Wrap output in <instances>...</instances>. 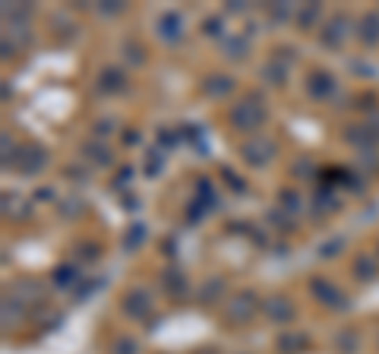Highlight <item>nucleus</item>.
<instances>
[{"label":"nucleus","mask_w":379,"mask_h":354,"mask_svg":"<svg viewBox=\"0 0 379 354\" xmlns=\"http://www.w3.org/2000/svg\"><path fill=\"white\" fill-rule=\"evenodd\" d=\"M111 127H114V123H111V121H102V123H95V133H98V137H108V133H111Z\"/></svg>","instance_id":"473e14b6"},{"label":"nucleus","mask_w":379,"mask_h":354,"mask_svg":"<svg viewBox=\"0 0 379 354\" xmlns=\"http://www.w3.org/2000/svg\"><path fill=\"white\" fill-rule=\"evenodd\" d=\"M227 121H231L234 130H241V133H253V130H259L266 123V108L256 102V95H250L227 111Z\"/></svg>","instance_id":"f257e3e1"},{"label":"nucleus","mask_w":379,"mask_h":354,"mask_svg":"<svg viewBox=\"0 0 379 354\" xmlns=\"http://www.w3.org/2000/svg\"><path fill=\"white\" fill-rule=\"evenodd\" d=\"M127 61H130V63H143V48H136V45H127Z\"/></svg>","instance_id":"7c9ffc66"},{"label":"nucleus","mask_w":379,"mask_h":354,"mask_svg":"<svg viewBox=\"0 0 379 354\" xmlns=\"http://www.w3.org/2000/svg\"><path fill=\"white\" fill-rule=\"evenodd\" d=\"M284 76H288V63L275 61V57H272V61L266 63V67H262V79H269L272 86H282Z\"/></svg>","instance_id":"a211bd4d"},{"label":"nucleus","mask_w":379,"mask_h":354,"mask_svg":"<svg viewBox=\"0 0 379 354\" xmlns=\"http://www.w3.org/2000/svg\"><path fill=\"white\" fill-rule=\"evenodd\" d=\"M114 351H118V354H133V351H136V341H133V339H118Z\"/></svg>","instance_id":"cd10ccee"},{"label":"nucleus","mask_w":379,"mask_h":354,"mask_svg":"<svg viewBox=\"0 0 379 354\" xmlns=\"http://www.w3.org/2000/svg\"><path fill=\"white\" fill-rule=\"evenodd\" d=\"M319 20V3H303L300 10H297V26H300V32H310L313 26H316Z\"/></svg>","instance_id":"f3484780"},{"label":"nucleus","mask_w":379,"mask_h":354,"mask_svg":"<svg viewBox=\"0 0 379 354\" xmlns=\"http://www.w3.org/2000/svg\"><path fill=\"white\" fill-rule=\"evenodd\" d=\"M307 92H310L313 98H329L332 92H335V79H332L325 70H319V73H310V82H307Z\"/></svg>","instance_id":"9d476101"},{"label":"nucleus","mask_w":379,"mask_h":354,"mask_svg":"<svg viewBox=\"0 0 379 354\" xmlns=\"http://www.w3.org/2000/svg\"><path fill=\"white\" fill-rule=\"evenodd\" d=\"M231 88H234V79H231V76H209V79L202 82V92H206V95H215V98H225Z\"/></svg>","instance_id":"2eb2a0df"},{"label":"nucleus","mask_w":379,"mask_h":354,"mask_svg":"<svg viewBox=\"0 0 379 354\" xmlns=\"http://www.w3.org/2000/svg\"><path fill=\"white\" fill-rule=\"evenodd\" d=\"M95 158V164H111L108 158V149H102V146H86V158Z\"/></svg>","instance_id":"393cba45"},{"label":"nucleus","mask_w":379,"mask_h":354,"mask_svg":"<svg viewBox=\"0 0 379 354\" xmlns=\"http://www.w3.org/2000/svg\"><path fill=\"white\" fill-rule=\"evenodd\" d=\"M243 51H247V41H241V38H231L225 45V57H231V61H241V57H247Z\"/></svg>","instance_id":"412c9836"},{"label":"nucleus","mask_w":379,"mask_h":354,"mask_svg":"<svg viewBox=\"0 0 379 354\" xmlns=\"http://www.w3.org/2000/svg\"><path fill=\"white\" fill-rule=\"evenodd\" d=\"M351 272L357 282H373L379 275V259L373 256V253H360V256H354Z\"/></svg>","instance_id":"6e6552de"},{"label":"nucleus","mask_w":379,"mask_h":354,"mask_svg":"<svg viewBox=\"0 0 379 354\" xmlns=\"http://www.w3.org/2000/svg\"><path fill=\"white\" fill-rule=\"evenodd\" d=\"M221 288H225V285H221V279H209L206 285H202V294H200V298L209 304L212 298H218V294H221Z\"/></svg>","instance_id":"4be33fe9"},{"label":"nucleus","mask_w":379,"mask_h":354,"mask_svg":"<svg viewBox=\"0 0 379 354\" xmlns=\"http://www.w3.org/2000/svg\"><path fill=\"white\" fill-rule=\"evenodd\" d=\"M161 288H165L174 300H180V298L190 294V282H186V275L180 272V269H174V266L171 269H165V275H161Z\"/></svg>","instance_id":"0eeeda50"},{"label":"nucleus","mask_w":379,"mask_h":354,"mask_svg":"<svg viewBox=\"0 0 379 354\" xmlns=\"http://www.w3.org/2000/svg\"><path fill=\"white\" fill-rule=\"evenodd\" d=\"M221 174H225V177H227V184L234 187V190H243V187H247V184H243V180H241V177H237V174H234V171H227V168H221Z\"/></svg>","instance_id":"c85d7f7f"},{"label":"nucleus","mask_w":379,"mask_h":354,"mask_svg":"<svg viewBox=\"0 0 379 354\" xmlns=\"http://www.w3.org/2000/svg\"><path fill=\"white\" fill-rule=\"evenodd\" d=\"M269 16H272V20H278V22H291V20H297V10L294 7H284V3H272Z\"/></svg>","instance_id":"aec40b11"},{"label":"nucleus","mask_w":379,"mask_h":354,"mask_svg":"<svg viewBox=\"0 0 379 354\" xmlns=\"http://www.w3.org/2000/svg\"><path fill=\"white\" fill-rule=\"evenodd\" d=\"M278 209L288 212V215H297L300 212V197H297V190H291V187H282V193H278Z\"/></svg>","instance_id":"6ab92c4d"},{"label":"nucleus","mask_w":379,"mask_h":354,"mask_svg":"<svg viewBox=\"0 0 379 354\" xmlns=\"http://www.w3.org/2000/svg\"><path fill=\"white\" fill-rule=\"evenodd\" d=\"M120 307H124L127 316H133V320H145L152 310V298L145 288H130V291L124 294V300H120Z\"/></svg>","instance_id":"39448f33"},{"label":"nucleus","mask_w":379,"mask_h":354,"mask_svg":"<svg viewBox=\"0 0 379 354\" xmlns=\"http://www.w3.org/2000/svg\"><path fill=\"white\" fill-rule=\"evenodd\" d=\"M253 314H256V294L253 291H241V294H234V298L227 300L225 316L231 323H247Z\"/></svg>","instance_id":"20e7f679"},{"label":"nucleus","mask_w":379,"mask_h":354,"mask_svg":"<svg viewBox=\"0 0 379 354\" xmlns=\"http://www.w3.org/2000/svg\"><path fill=\"white\" fill-rule=\"evenodd\" d=\"M45 149H38V146H29L26 152L19 155V162H16V168L19 171H26V174H35V171H42L45 168Z\"/></svg>","instance_id":"9b49d317"},{"label":"nucleus","mask_w":379,"mask_h":354,"mask_svg":"<svg viewBox=\"0 0 379 354\" xmlns=\"http://www.w3.org/2000/svg\"><path fill=\"white\" fill-rule=\"evenodd\" d=\"M275 152H278V146L272 143V139H266V137H253V139H247V143L241 146L243 162L253 164V168H262V164H269L272 158H275Z\"/></svg>","instance_id":"f03ea898"},{"label":"nucleus","mask_w":379,"mask_h":354,"mask_svg":"<svg viewBox=\"0 0 379 354\" xmlns=\"http://www.w3.org/2000/svg\"><path fill=\"white\" fill-rule=\"evenodd\" d=\"M360 41H364L366 48H373V45H379V13H366L364 20H360Z\"/></svg>","instance_id":"ddd939ff"},{"label":"nucleus","mask_w":379,"mask_h":354,"mask_svg":"<svg viewBox=\"0 0 379 354\" xmlns=\"http://www.w3.org/2000/svg\"><path fill=\"white\" fill-rule=\"evenodd\" d=\"M196 193H200V197H206V193H209V180H206V177H202L200 184H196ZM212 206H215V209H218V199H212V197H209V209H212Z\"/></svg>","instance_id":"c756f323"},{"label":"nucleus","mask_w":379,"mask_h":354,"mask_svg":"<svg viewBox=\"0 0 379 354\" xmlns=\"http://www.w3.org/2000/svg\"><path fill=\"white\" fill-rule=\"evenodd\" d=\"M79 253H83V256H79V259H83V263H95V259H98V247L95 244H79Z\"/></svg>","instance_id":"bb28decb"},{"label":"nucleus","mask_w":379,"mask_h":354,"mask_svg":"<svg viewBox=\"0 0 379 354\" xmlns=\"http://www.w3.org/2000/svg\"><path fill=\"white\" fill-rule=\"evenodd\" d=\"M98 88H102V92H124L127 88L124 73H120V70H104L102 79H98Z\"/></svg>","instance_id":"dca6fc26"},{"label":"nucleus","mask_w":379,"mask_h":354,"mask_svg":"<svg viewBox=\"0 0 379 354\" xmlns=\"http://www.w3.org/2000/svg\"><path fill=\"white\" fill-rule=\"evenodd\" d=\"M319 38H323V45H329V48H341L348 38V16H335V20H329V26L319 32Z\"/></svg>","instance_id":"423d86ee"},{"label":"nucleus","mask_w":379,"mask_h":354,"mask_svg":"<svg viewBox=\"0 0 379 354\" xmlns=\"http://www.w3.org/2000/svg\"><path fill=\"white\" fill-rule=\"evenodd\" d=\"M341 250H345V240H341V238H335V240H329V244H323V247H319V256H323V259H332V256H335V253H341Z\"/></svg>","instance_id":"5701e85b"},{"label":"nucleus","mask_w":379,"mask_h":354,"mask_svg":"<svg viewBox=\"0 0 379 354\" xmlns=\"http://www.w3.org/2000/svg\"><path fill=\"white\" fill-rule=\"evenodd\" d=\"M354 341H357V339H354V329H345V335H338V348H341V345L354 348Z\"/></svg>","instance_id":"2f4dec72"},{"label":"nucleus","mask_w":379,"mask_h":354,"mask_svg":"<svg viewBox=\"0 0 379 354\" xmlns=\"http://www.w3.org/2000/svg\"><path fill=\"white\" fill-rule=\"evenodd\" d=\"M206 32H209V35H218V32H221V22H218V20H209V22H206Z\"/></svg>","instance_id":"72a5a7b5"},{"label":"nucleus","mask_w":379,"mask_h":354,"mask_svg":"<svg viewBox=\"0 0 379 354\" xmlns=\"http://www.w3.org/2000/svg\"><path fill=\"white\" fill-rule=\"evenodd\" d=\"M54 279H57V285H61V288H70V285H73V269H70V266L63 269V266H61V269L54 272Z\"/></svg>","instance_id":"a878e982"},{"label":"nucleus","mask_w":379,"mask_h":354,"mask_svg":"<svg viewBox=\"0 0 379 354\" xmlns=\"http://www.w3.org/2000/svg\"><path fill=\"white\" fill-rule=\"evenodd\" d=\"M345 139L348 143H354V146H376L379 143V133L373 127H348V133H345Z\"/></svg>","instance_id":"4468645a"},{"label":"nucleus","mask_w":379,"mask_h":354,"mask_svg":"<svg viewBox=\"0 0 379 354\" xmlns=\"http://www.w3.org/2000/svg\"><path fill=\"white\" fill-rule=\"evenodd\" d=\"M262 307H266V314L272 316L275 323H284L294 316V304H291L288 298H282V294H272V298L262 300Z\"/></svg>","instance_id":"1a4fd4ad"},{"label":"nucleus","mask_w":379,"mask_h":354,"mask_svg":"<svg viewBox=\"0 0 379 354\" xmlns=\"http://www.w3.org/2000/svg\"><path fill=\"white\" fill-rule=\"evenodd\" d=\"M159 35L165 41H180L184 38V20H180L177 13H165L159 20Z\"/></svg>","instance_id":"f8f14e48"},{"label":"nucleus","mask_w":379,"mask_h":354,"mask_svg":"<svg viewBox=\"0 0 379 354\" xmlns=\"http://www.w3.org/2000/svg\"><path fill=\"white\" fill-rule=\"evenodd\" d=\"M310 291L329 310H348V294H341V288L332 285L329 279H310Z\"/></svg>","instance_id":"7ed1b4c3"},{"label":"nucleus","mask_w":379,"mask_h":354,"mask_svg":"<svg viewBox=\"0 0 379 354\" xmlns=\"http://www.w3.org/2000/svg\"><path fill=\"white\" fill-rule=\"evenodd\" d=\"M143 240H145V228L143 225H133L130 234H127V240H124V247H127V250H133V247L143 244Z\"/></svg>","instance_id":"b1692460"}]
</instances>
